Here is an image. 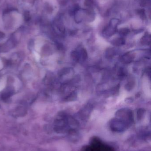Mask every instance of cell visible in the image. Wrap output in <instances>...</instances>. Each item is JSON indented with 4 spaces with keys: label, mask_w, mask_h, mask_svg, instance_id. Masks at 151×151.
<instances>
[{
    "label": "cell",
    "mask_w": 151,
    "mask_h": 151,
    "mask_svg": "<svg viewBox=\"0 0 151 151\" xmlns=\"http://www.w3.org/2000/svg\"><path fill=\"white\" fill-rule=\"evenodd\" d=\"M82 151H115V150L99 138L95 137L91 140L89 145L83 147Z\"/></svg>",
    "instance_id": "1"
},
{
    "label": "cell",
    "mask_w": 151,
    "mask_h": 151,
    "mask_svg": "<svg viewBox=\"0 0 151 151\" xmlns=\"http://www.w3.org/2000/svg\"><path fill=\"white\" fill-rule=\"evenodd\" d=\"M71 57L76 62H84L88 58V54L86 49L83 47H78L71 53Z\"/></svg>",
    "instance_id": "2"
},
{
    "label": "cell",
    "mask_w": 151,
    "mask_h": 151,
    "mask_svg": "<svg viewBox=\"0 0 151 151\" xmlns=\"http://www.w3.org/2000/svg\"><path fill=\"white\" fill-rule=\"evenodd\" d=\"M119 24L118 19H111L108 25L103 30V35L105 37H110L114 35L117 31V26Z\"/></svg>",
    "instance_id": "3"
},
{
    "label": "cell",
    "mask_w": 151,
    "mask_h": 151,
    "mask_svg": "<svg viewBox=\"0 0 151 151\" xmlns=\"http://www.w3.org/2000/svg\"><path fill=\"white\" fill-rule=\"evenodd\" d=\"M135 55L132 52H128L124 54L122 57V61L125 64H129L133 62Z\"/></svg>",
    "instance_id": "4"
},
{
    "label": "cell",
    "mask_w": 151,
    "mask_h": 151,
    "mask_svg": "<svg viewBox=\"0 0 151 151\" xmlns=\"http://www.w3.org/2000/svg\"><path fill=\"white\" fill-rule=\"evenodd\" d=\"M118 53V50L116 48H108L105 52V56L106 57L109 59H112Z\"/></svg>",
    "instance_id": "5"
},
{
    "label": "cell",
    "mask_w": 151,
    "mask_h": 151,
    "mask_svg": "<svg viewBox=\"0 0 151 151\" xmlns=\"http://www.w3.org/2000/svg\"><path fill=\"white\" fill-rule=\"evenodd\" d=\"M135 85V80L133 77H130L127 84L125 85L124 88L128 91H130L133 89Z\"/></svg>",
    "instance_id": "6"
},
{
    "label": "cell",
    "mask_w": 151,
    "mask_h": 151,
    "mask_svg": "<svg viewBox=\"0 0 151 151\" xmlns=\"http://www.w3.org/2000/svg\"><path fill=\"white\" fill-rule=\"evenodd\" d=\"M125 40L123 38H118L115 39L111 42L113 46L115 47H119L125 44Z\"/></svg>",
    "instance_id": "7"
},
{
    "label": "cell",
    "mask_w": 151,
    "mask_h": 151,
    "mask_svg": "<svg viewBox=\"0 0 151 151\" xmlns=\"http://www.w3.org/2000/svg\"><path fill=\"white\" fill-rule=\"evenodd\" d=\"M77 98V94L75 92H72L66 96L64 100L66 102H72L76 100Z\"/></svg>",
    "instance_id": "8"
},
{
    "label": "cell",
    "mask_w": 151,
    "mask_h": 151,
    "mask_svg": "<svg viewBox=\"0 0 151 151\" xmlns=\"http://www.w3.org/2000/svg\"><path fill=\"white\" fill-rule=\"evenodd\" d=\"M150 37L148 35H145L141 40V43L143 45H150Z\"/></svg>",
    "instance_id": "9"
},
{
    "label": "cell",
    "mask_w": 151,
    "mask_h": 151,
    "mask_svg": "<svg viewBox=\"0 0 151 151\" xmlns=\"http://www.w3.org/2000/svg\"><path fill=\"white\" fill-rule=\"evenodd\" d=\"M129 30L127 28H123L119 31V34L122 36H125L129 34Z\"/></svg>",
    "instance_id": "10"
},
{
    "label": "cell",
    "mask_w": 151,
    "mask_h": 151,
    "mask_svg": "<svg viewBox=\"0 0 151 151\" xmlns=\"http://www.w3.org/2000/svg\"><path fill=\"white\" fill-rule=\"evenodd\" d=\"M126 75V71L123 68H120L118 72V75L119 77H124Z\"/></svg>",
    "instance_id": "11"
},
{
    "label": "cell",
    "mask_w": 151,
    "mask_h": 151,
    "mask_svg": "<svg viewBox=\"0 0 151 151\" xmlns=\"http://www.w3.org/2000/svg\"><path fill=\"white\" fill-rule=\"evenodd\" d=\"M145 112V109L142 108L139 109L137 110L138 116L139 117H141V116H142V115H143Z\"/></svg>",
    "instance_id": "12"
},
{
    "label": "cell",
    "mask_w": 151,
    "mask_h": 151,
    "mask_svg": "<svg viewBox=\"0 0 151 151\" xmlns=\"http://www.w3.org/2000/svg\"><path fill=\"white\" fill-rule=\"evenodd\" d=\"M133 99L132 98H128L125 100V102L127 103H131L133 102Z\"/></svg>",
    "instance_id": "13"
}]
</instances>
